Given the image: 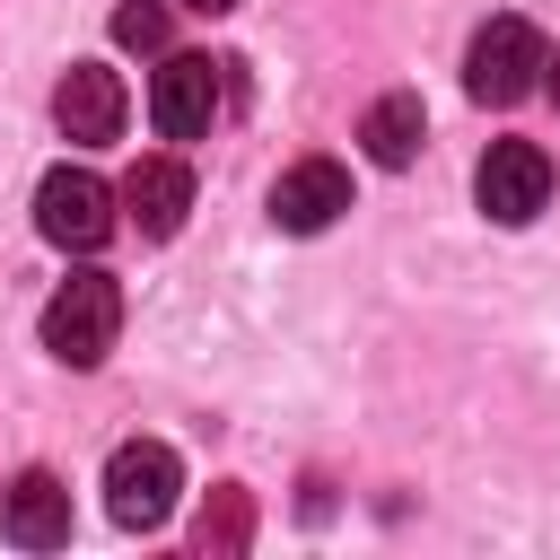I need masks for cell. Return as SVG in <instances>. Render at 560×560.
<instances>
[{"label":"cell","mask_w":560,"mask_h":560,"mask_svg":"<svg viewBox=\"0 0 560 560\" xmlns=\"http://www.w3.org/2000/svg\"><path fill=\"white\" fill-rule=\"evenodd\" d=\"M542 96L560 105V52H542Z\"/></svg>","instance_id":"obj_14"},{"label":"cell","mask_w":560,"mask_h":560,"mask_svg":"<svg viewBox=\"0 0 560 560\" xmlns=\"http://www.w3.org/2000/svg\"><path fill=\"white\" fill-rule=\"evenodd\" d=\"M341 210H350V166H332V158H298V166H280V184H271V228H289V236H324Z\"/></svg>","instance_id":"obj_8"},{"label":"cell","mask_w":560,"mask_h":560,"mask_svg":"<svg viewBox=\"0 0 560 560\" xmlns=\"http://www.w3.org/2000/svg\"><path fill=\"white\" fill-rule=\"evenodd\" d=\"M122 210H131V228L140 236H175L184 228V210H192V166L184 158H140L131 175H122V192H114Z\"/></svg>","instance_id":"obj_10"},{"label":"cell","mask_w":560,"mask_h":560,"mask_svg":"<svg viewBox=\"0 0 560 560\" xmlns=\"http://www.w3.org/2000/svg\"><path fill=\"white\" fill-rule=\"evenodd\" d=\"M359 140H368V158H376L385 175H402V166L420 158V140H429V114H420V96H411V88H385V96L359 114Z\"/></svg>","instance_id":"obj_11"},{"label":"cell","mask_w":560,"mask_h":560,"mask_svg":"<svg viewBox=\"0 0 560 560\" xmlns=\"http://www.w3.org/2000/svg\"><path fill=\"white\" fill-rule=\"evenodd\" d=\"M542 52L551 44L534 35V18H490L464 52V96L472 105H525L542 88Z\"/></svg>","instance_id":"obj_3"},{"label":"cell","mask_w":560,"mask_h":560,"mask_svg":"<svg viewBox=\"0 0 560 560\" xmlns=\"http://www.w3.org/2000/svg\"><path fill=\"white\" fill-rule=\"evenodd\" d=\"M114 332H122V289H114L105 271H70V280L44 298V350H52L61 368H96V359L114 350Z\"/></svg>","instance_id":"obj_1"},{"label":"cell","mask_w":560,"mask_h":560,"mask_svg":"<svg viewBox=\"0 0 560 560\" xmlns=\"http://www.w3.org/2000/svg\"><path fill=\"white\" fill-rule=\"evenodd\" d=\"M219 105H228V79L210 52H166V70L149 79V122L166 140H201L219 122Z\"/></svg>","instance_id":"obj_6"},{"label":"cell","mask_w":560,"mask_h":560,"mask_svg":"<svg viewBox=\"0 0 560 560\" xmlns=\"http://www.w3.org/2000/svg\"><path fill=\"white\" fill-rule=\"evenodd\" d=\"M175 490H184V455L166 438H122L105 455V516L114 525H131V534L166 525L175 516Z\"/></svg>","instance_id":"obj_2"},{"label":"cell","mask_w":560,"mask_h":560,"mask_svg":"<svg viewBox=\"0 0 560 560\" xmlns=\"http://www.w3.org/2000/svg\"><path fill=\"white\" fill-rule=\"evenodd\" d=\"M245 542H254V490L245 481H219L201 499V516H192V551L201 560H236Z\"/></svg>","instance_id":"obj_12"},{"label":"cell","mask_w":560,"mask_h":560,"mask_svg":"<svg viewBox=\"0 0 560 560\" xmlns=\"http://www.w3.org/2000/svg\"><path fill=\"white\" fill-rule=\"evenodd\" d=\"M166 26H175L166 0H122V9H114V44H122V52H166Z\"/></svg>","instance_id":"obj_13"},{"label":"cell","mask_w":560,"mask_h":560,"mask_svg":"<svg viewBox=\"0 0 560 560\" xmlns=\"http://www.w3.org/2000/svg\"><path fill=\"white\" fill-rule=\"evenodd\" d=\"M472 201H481V219L525 228V219L551 201V158H542L534 140H490L481 166H472Z\"/></svg>","instance_id":"obj_5"},{"label":"cell","mask_w":560,"mask_h":560,"mask_svg":"<svg viewBox=\"0 0 560 560\" xmlns=\"http://www.w3.org/2000/svg\"><path fill=\"white\" fill-rule=\"evenodd\" d=\"M122 114H131L122 70H105V61H70V70H61V88H52V122H61V140L105 149V140H122Z\"/></svg>","instance_id":"obj_7"},{"label":"cell","mask_w":560,"mask_h":560,"mask_svg":"<svg viewBox=\"0 0 560 560\" xmlns=\"http://www.w3.org/2000/svg\"><path fill=\"white\" fill-rule=\"evenodd\" d=\"M0 534L18 542V551H61L70 542V481L61 472H18L9 490H0Z\"/></svg>","instance_id":"obj_9"},{"label":"cell","mask_w":560,"mask_h":560,"mask_svg":"<svg viewBox=\"0 0 560 560\" xmlns=\"http://www.w3.org/2000/svg\"><path fill=\"white\" fill-rule=\"evenodd\" d=\"M184 9H201V18H219V9H236V0H184Z\"/></svg>","instance_id":"obj_15"},{"label":"cell","mask_w":560,"mask_h":560,"mask_svg":"<svg viewBox=\"0 0 560 560\" xmlns=\"http://www.w3.org/2000/svg\"><path fill=\"white\" fill-rule=\"evenodd\" d=\"M35 228H44L61 254H96V245L114 236V192H105V175L52 166V175L35 184Z\"/></svg>","instance_id":"obj_4"}]
</instances>
